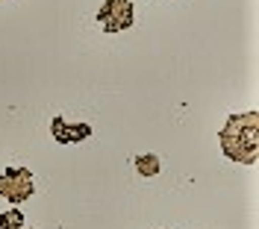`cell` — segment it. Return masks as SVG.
Here are the masks:
<instances>
[{
	"label": "cell",
	"instance_id": "obj_1",
	"mask_svg": "<svg viewBox=\"0 0 259 229\" xmlns=\"http://www.w3.org/2000/svg\"><path fill=\"white\" fill-rule=\"evenodd\" d=\"M221 150L227 159L242 164H253L259 159V112L233 115L218 132Z\"/></svg>",
	"mask_w": 259,
	"mask_h": 229
},
{
	"label": "cell",
	"instance_id": "obj_2",
	"mask_svg": "<svg viewBox=\"0 0 259 229\" xmlns=\"http://www.w3.org/2000/svg\"><path fill=\"white\" fill-rule=\"evenodd\" d=\"M32 191H35V185H32V174L27 167L3 170V177H0V197H6L12 203H24V200L32 197Z\"/></svg>",
	"mask_w": 259,
	"mask_h": 229
},
{
	"label": "cell",
	"instance_id": "obj_3",
	"mask_svg": "<svg viewBox=\"0 0 259 229\" xmlns=\"http://www.w3.org/2000/svg\"><path fill=\"white\" fill-rule=\"evenodd\" d=\"M97 21L106 33H121L133 27V3L130 0H106L97 9Z\"/></svg>",
	"mask_w": 259,
	"mask_h": 229
},
{
	"label": "cell",
	"instance_id": "obj_4",
	"mask_svg": "<svg viewBox=\"0 0 259 229\" xmlns=\"http://www.w3.org/2000/svg\"><path fill=\"white\" fill-rule=\"evenodd\" d=\"M50 130H53V135H56L62 144H68V141H82V138L92 132L85 124H80V127H68V124H65V118H56Z\"/></svg>",
	"mask_w": 259,
	"mask_h": 229
},
{
	"label": "cell",
	"instance_id": "obj_5",
	"mask_svg": "<svg viewBox=\"0 0 259 229\" xmlns=\"http://www.w3.org/2000/svg\"><path fill=\"white\" fill-rule=\"evenodd\" d=\"M136 170H139L142 177H156V174H159V159H156L153 153L136 156Z\"/></svg>",
	"mask_w": 259,
	"mask_h": 229
},
{
	"label": "cell",
	"instance_id": "obj_6",
	"mask_svg": "<svg viewBox=\"0 0 259 229\" xmlns=\"http://www.w3.org/2000/svg\"><path fill=\"white\" fill-rule=\"evenodd\" d=\"M24 226V214L18 209H9L6 214H0V229H21Z\"/></svg>",
	"mask_w": 259,
	"mask_h": 229
}]
</instances>
